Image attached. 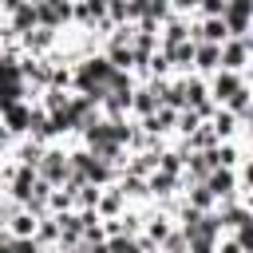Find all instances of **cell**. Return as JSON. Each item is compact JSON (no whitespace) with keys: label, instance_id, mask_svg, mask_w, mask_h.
Here are the masks:
<instances>
[{"label":"cell","instance_id":"cell-1","mask_svg":"<svg viewBox=\"0 0 253 253\" xmlns=\"http://www.w3.org/2000/svg\"><path fill=\"white\" fill-rule=\"evenodd\" d=\"M71 158V186H103L107 178H111V166L103 162V158H95L91 150H75V154H67Z\"/></svg>","mask_w":253,"mask_h":253},{"label":"cell","instance_id":"cell-2","mask_svg":"<svg viewBox=\"0 0 253 253\" xmlns=\"http://www.w3.org/2000/svg\"><path fill=\"white\" fill-rule=\"evenodd\" d=\"M36 170H40L43 186H63L71 178V158H67V150H43V158H40Z\"/></svg>","mask_w":253,"mask_h":253},{"label":"cell","instance_id":"cell-3","mask_svg":"<svg viewBox=\"0 0 253 253\" xmlns=\"http://www.w3.org/2000/svg\"><path fill=\"white\" fill-rule=\"evenodd\" d=\"M249 36H229L221 47H217V67L221 71H237L241 75V67H245V59H249Z\"/></svg>","mask_w":253,"mask_h":253},{"label":"cell","instance_id":"cell-4","mask_svg":"<svg viewBox=\"0 0 253 253\" xmlns=\"http://www.w3.org/2000/svg\"><path fill=\"white\" fill-rule=\"evenodd\" d=\"M249 16H253V0H225V12H221L225 36H245Z\"/></svg>","mask_w":253,"mask_h":253},{"label":"cell","instance_id":"cell-5","mask_svg":"<svg viewBox=\"0 0 253 253\" xmlns=\"http://www.w3.org/2000/svg\"><path fill=\"white\" fill-rule=\"evenodd\" d=\"M67 20H71V4H63V0L36 4V24H40L43 32H51V36H55V28H63Z\"/></svg>","mask_w":253,"mask_h":253},{"label":"cell","instance_id":"cell-6","mask_svg":"<svg viewBox=\"0 0 253 253\" xmlns=\"http://www.w3.org/2000/svg\"><path fill=\"white\" fill-rule=\"evenodd\" d=\"M241 87H245V79H241L237 71H217V75H213V83H210V95H213V103H221V107H225Z\"/></svg>","mask_w":253,"mask_h":253},{"label":"cell","instance_id":"cell-7","mask_svg":"<svg viewBox=\"0 0 253 253\" xmlns=\"http://www.w3.org/2000/svg\"><path fill=\"white\" fill-rule=\"evenodd\" d=\"M4 134H28L32 130V107L28 103H20V107H12V111H4Z\"/></svg>","mask_w":253,"mask_h":253},{"label":"cell","instance_id":"cell-8","mask_svg":"<svg viewBox=\"0 0 253 253\" xmlns=\"http://www.w3.org/2000/svg\"><path fill=\"white\" fill-rule=\"evenodd\" d=\"M202 186L213 194V202H225V198L237 190V178H233V170H213V174H210Z\"/></svg>","mask_w":253,"mask_h":253},{"label":"cell","instance_id":"cell-9","mask_svg":"<svg viewBox=\"0 0 253 253\" xmlns=\"http://www.w3.org/2000/svg\"><path fill=\"white\" fill-rule=\"evenodd\" d=\"M8 16H12V32H20V36L40 28L36 24V4H8Z\"/></svg>","mask_w":253,"mask_h":253},{"label":"cell","instance_id":"cell-10","mask_svg":"<svg viewBox=\"0 0 253 253\" xmlns=\"http://www.w3.org/2000/svg\"><path fill=\"white\" fill-rule=\"evenodd\" d=\"M32 186H36V170L20 166V170L12 174V198H16V202H28V198H32Z\"/></svg>","mask_w":253,"mask_h":253},{"label":"cell","instance_id":"cell-11","mask_svg":"<svg viewBox=\"0 0 253 253\" xmlns=\"http://www.w3.org/2000/svg\"><path fill=\"white\" fill-rule=\"evenodd\" d=\"M194 67L198 71H217V43H194Z\"/></svg>","mask_w":253,"mask_h":253},{"label":"cell","instance_id":"cell-12","mask_svg":"<svg viewBox=\"0 0 253 253\" xmlns=\"http://www.w3.org/2000/svg\"><path fill=\"white\" fill-rule=\"evenodd\" d=\"M210 130H213V138H229V134L237 130V119H233V115H229V111L221 107V111L213 115V123H210Z\"/></svg>","mask_w":253,"mask_h":253},{"label":"cell","instance_id":"cell-13","mask_svg":"<svg viewBox=\"0 0 253 253\" xmlns=\"http://www.w3.org/2000/svg\"><path fill=\"white\" fill-rule=\"evenodd\" d=\"M36 225H40V217L24 210V213L12 217V237H36Z\"/></svg>","mask_w":253,"mask_h":253},{"label":"cell","instance_id":"cell-14","mask_svg":"<svg viewBox=\"0 0 253 253\" xmlns=\"http://www.w3.org/2000/svg\"><path fill=\"white\" fill-rule=\"evenodd\" d=\"M71 16H79L83 24H95V20H103V16H107V4L91 0V4H79V8H71Z\"/></svg>","mask_w":253,"mask_h":253},{"label":"cell","instance_id":"cell-15","mask_svg":"<svg viewBox=\"0 0 253 253\" xmlns=\"http://www.w3.org/2000/svg\"><path fill=\"white\" fill-rule=\"evenodd\" d=\"M174 119H178V115H174V111H166V107H162V111H154V115H150V119H146V123H142V126H146V130H150V134H158V130H170V123H174Z\"/></svg>","mask_w":253,"mask_h":253},{"label":"cell","instance_id":"cell-16","mask_svg":"<svg viewBox=\"0 0 253 253\" xmlns=\"http://www.w3.org/2000/svg\"><path fill=\"white\" fill-rule=\"evenodd\" d=\"M213 142H217V138H213L210 126H198V130L190 134V150H198V154H202V150H213Z\"/></svg>","mask_w":253,"mask_h":253},{"label":"cell","instance_id":"cell-17","mask_svg":"<svg viewBox=\"0 0 253 253\" xmlns=\"http://www.w3.org/2000/svg\"><path fill=\"white\" fill-rule=\"evenodd\" d=\"M178 186V178H170V174H150L146 178V194H170Z\"/></svg>","mask_w":253,"mask_h":253},{"label":"cell","instance_id":"cell-18","mask_svg":"<svg viewBox=\"0 0 253 253\" xmlns=\"http://www.w3.org/2000/svg\"><path fill=\"white\" fill-rule=\"evenodd\" d=\"M210 206H213V194H210L206 186H194V190H190V210H198V213H210Z\"/></svg>","mask_w":253,"mask_h":253},{"label":"cell","instance_id":"cell-19","mask_svg":"<svg viewBox=\"0 0 253 253\" xmlns=\"http://www.w3.org/2000/svg\"><path fill=\"white\" fill-rule=\"evenodd\" d=\"M8 253H40L36 237H8Z\"/></svg>","mask_w":253,"mask_h":253},{"label":"cell","instance_id":"cell-20","mask_svg":"<svg viewBox=\"0 0 253 253\" xmlns=\"http://www.w3.org/2000/svg\"><path fill=\"white\" fill-rule=\"evenodd\" d=\"M51 40H55V36H51V32H43V28H36V32H28V36H24V43H28L32 51H40V47H47Z\"/></svg>","mask_w":253,"mask_h":253},{"label":"cell","instance_id":"cell-21","mask_svg":"<svg viewBox=\"0 0 253 253\" xmlns=\"http://www.w3.org/2000/svg\"><path fill=\"white\" fill-rule=\"evenodd\" d=\"M146 233H150V237H146V245H150V241H158V245H162V241L170 237V225L158 217V221H150V229H146Z\"/></svg>","mask_w":253,"mask_h":253},{"label":"cell","instance_id":"cell-22","mask_svg":"<svg viewBox=\"0 0 253 253\" xmlns=\"http://www.w3.org/2000/svg\"><path fill=\"white\" fill-rule=\"evenodd\" d=\"M217 253H241V245H237V241H225V245H221Z\"/></svg>","mask_w":253,"mask_h":253},{"label":"cell","instance_id":"cell-23","mask_svg":"<svg viewBox=\"0 0 253 253\" xmlns=\"http://www.w3.org/2000/svg\"><path fill=\"white\" fill-rule=\"evenodd\" d=\"M0 253H8V237H4V241H0Z\"/></svg>","mask_w":253,"mask_h":253},{"label":"cell","instance_id":"cell-24","mask_svg":"<svg viewBox=\"0 0 253 253\" xmlns=\"http://www.w3.org/2000/svg\"><path fill=\"white\" fill-rule=\"evenodd\" d=\"M0 221H4V213H0Z\"/></svg>","mask_w":253,"mask_h":253}]
</instances>
